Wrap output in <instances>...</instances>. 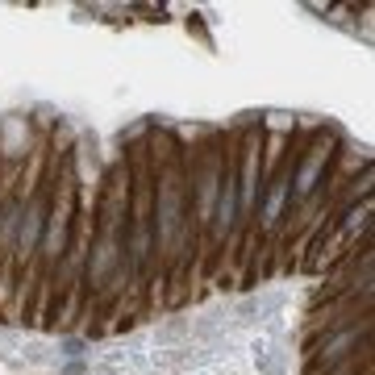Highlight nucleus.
<instances>
[{"label":"nucleus","mask_w":375,"mask_h":375,"mask_svg":"<svg viewBox=\"0 0 375 375\" xmlns=\"http://www.w3.org/2000/svg\"><path fill=\"white\" fill-rule=\"evenodd\" d=\"M217 184H221V192H217V234H226L238 217V167L230 163L217 176Z\"/></svg>","instance_id":"nucleus-1"},{"label":"nucleus","mask_w":375,"mask_h":375,"mask_svg":"<svg viewBox=\"0 0 375 375\" xmlns=\"http://www.w3.org/2000/svg\"><path fill=\"white\" fill-rule=\"evenodd\" d=\"M38 238H42V204H34L25 217H21V238H17V242H21V250L29 254V250L38 246Z\"/></svg>","instance_id":"nucleus-2"},{"label":"nucleus","mask_w":375,"mask_h":375,"mask_svg":"<svg viewBox=\"0 0 375 375\" xmlns=\"http://www.w3.org/2000/svg\"><path fill=\"white\" fill-rule=\"evenodd\" d=\"M254 367L263 375H284V354L271 342H263V346H254Z\"/></svg>","instance_id":"nucleus-3"},{"label":"nucleus","mask_w":375,"mask_h":375,"mask_svg":"<svg viewBox=\"0 0 375 375\" xmlns=\"http://www.w3.org/2000/svg\"><path fill=\"white\" fill-rule=\"evenodd\" d=\"M63 354H84V342H75V338H71V342H63Z\"/></svg>","instance_id":"nucleus-4"}]
</instances>
